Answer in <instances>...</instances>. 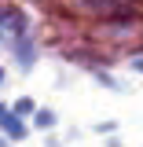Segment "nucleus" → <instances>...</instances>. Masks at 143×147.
Instances as JSON below:
<instances>
[{
    "mask_svg": "<svg viewBox=\"0 0 143 147\" xmlns=\"http://www.w3.org/2000/svg\"><path fill=\"white\" fill-rule=\"evenodd\" d=\"M0 26H4V30L22 33V30H26V15H22V11H15V7H0Z\"/></svg>",
    "mask_w": 143,
    "mask_h": 147,
    "instance_id": "1",
    "label": "nucleus"
},
{
    "mask_svg": "<svg viewBox=\"0 0 143 147\" xmlns=\"http://www.w3.org/2000/svg\"><path fill=\"white\" fill-rule=\"evenodd\" d=\"M0 125H4V132H7V136H11V140H22V136H26V125H22V121H18L15 114H11V110H7V114H4V118H0Z\"/></svg>",
    "mask_w": 143,
    "mask_h": 147,
    "instance_id": "2",
    "label": "nucleus"
},
{
    "mask_svg": "<svg viewBox=\"0 0 143 147\" xmlns=\"http://www.w3.org/2000/svg\"><path fill=\"white\" fill-rule=\"evenodd\" d=\"M11 114H15V118H22V114H33V99H26V96H22V99H15V103H11Z\"/></svg>",
    "mask_w": 143,
    "mask_h": 147,
    "instance_id": "3",
    "label": "nucleus"
},
{
    "mask_svg": "<svg viewBox=\"0 0 143 147\" xmlns=\"http://www.w3.org/2000/svg\"><path fill=\"white\" fill-rule=\"evenodd\" d=\"M37 125H40V129L55 125V114H52V110H40V114H37Z\"/></svg>",
    "mask_w": 143,
    "mask_h": 147,
    "instance_id": "4",
    "label": "nucleus"
},
{
    "mask_svg": "<svg viewBox=\"0 0 143 147\" xmlns=\"http://www.w3.org/2000/svg\"><path fill=\"white\" fill-rule=\"evenodd\" d=\"M4 114H7V103H0V118H4Z\"/></svg>",
    "mask_w": 143,
    "mask_h": 147,
    "instance_id": "5",
    "label": "nucleus"
},
{
    "mask_svg": "<svg viewBox=\"0 0 143 147\" xmlns=\"http://www.w3.org/2000/svg\"><path fill=\"white\" fill-rule=\"evenodd\" d=\"M0 85H4V70H0Z\"/></svg>",
    "mask_w": 143,
    "mask_h": 147,
    "instance_id": "6",
    "label": "nucleus"
}]
</instances>
